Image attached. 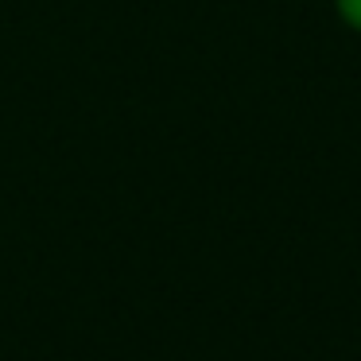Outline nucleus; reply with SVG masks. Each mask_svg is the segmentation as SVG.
<instances>
[{"mask_svg":"<svg viewBox=\"0 0 361 361\" xmlns=\"http://www.w3.org/2000/svg\"><path fill=\"white\" fill-rule=\"evenodd\" d=\"M334 12L350 32H361V0H334Z\"/></svg>","mask_w":361,"mask_h":361,"instance_id":"obj_1","label":"nucleus"}]
</instances>
